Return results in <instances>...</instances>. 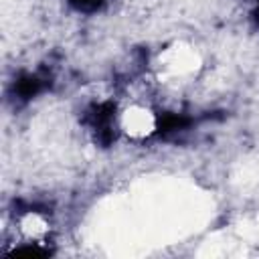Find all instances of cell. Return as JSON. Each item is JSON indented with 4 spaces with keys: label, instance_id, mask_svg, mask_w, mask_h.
Masks as SVG:
<instances>
[{
    "label": "cell",
    "instance_id": "1",
    "mask_svg": "<svg viewBox=\"0 0 259 259\" xmlns=\"http://www.w3.org/2000/svg\"><path fill=\"white\" fill-rule=\"evenodd\" d=\"M85 123L89 125L99 144H111L115 140V105L111 101L93 103L85 111Z\"/></svg>",
    "mask_w": 259,
    "mask_h": 259
},
{
    "label": "cell",
    "instance_id": "2",
    "mask_svg": "<svg viewBox=\"0 0 259 259\" xmlns=\"http://www.w3.org/2000/svg\"><path fill=\"white\" fill-rule=\"evenodd\" d=\"M47 77L38 75V73H26V75H20L18 81L14 83V97H18L20 101H28L30 97L38 95L45 87H47Z\"/></svg>",
    "mask_w": 259,
    "mask_h": 259
},
{
    "label": "cell",
    "instance_id": "3",
    "mask_svg": "<svg viewBox=\"0 0 259 259\" xmlns=\"http://www.w3.org/2000/svg\"><path fill=\"white\" fill-rule=\"evenodd\" d=\"M103 0H71V4L77 8V10H83V12H89V10H95L101 6Z\"/></svg>",
    "mask_w": 259,
    "mask_h": 259
}]
</instances>
